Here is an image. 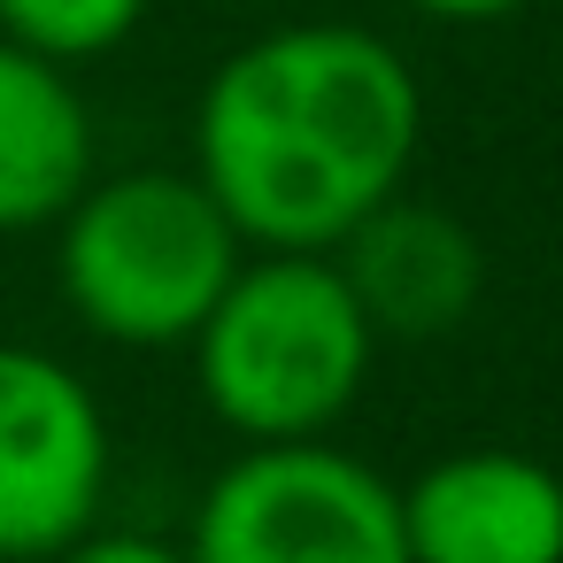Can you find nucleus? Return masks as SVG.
Masks as SVG:
<instances>
[{
  "label": "nucleus",
  "mask_w": 563,
  "mask_h": 563,
  "mask_svg": "<svg viewBox=\"0 0 563 563\" xmlns=\"http://www.w3.org/2000/svg\"><path fill=\"white\" fill-rule=\"evenodd\" d=\"M240 263L247 240L194 170L93 178L55 224V286L109 347H186Z\"/></svg>",
  "instance_id": "obj_3"
},
{
  "label": "nucleus",
  "mask_w": 563,
  "mask_h": 563,
  "mask_svg": "<svg viewBox=\"0 0 563 563\" xmlns=\"http://www.w3.org/2000/svg\"><path fill=\"white\" fill-rule=\"evenodd\" d=\"M186 563H409L401 486L332 440L247 448L209 478Z\"/></svg>",
  "instance_id": "obj_4"
},
{
  "label": "nucleus",
  "mask_w": 563,
  "mask_h": 563,
  "mask_svg": "<svg viewBox=\"0 0 563 563\" xmlns=\"http://www.w3.org/2000/svg\"><path fill=\"white\" fill-rule=\"evenodd\" d=\"M409 9L432 16V24H501V16L532 9V0H409Z\"/></svg>",
  "instance_id": "obj_11"
},
{
  "label": "nucleus",
  "mask_w": 563,
  "mask_h": 563,
  "mask_svg": "<svg viewBox=\"0 0 563 563\" xmlns=\"http://www.w3.org/2000/svg\"><path fill=\"white\" fill-rule=\"evenodd\" d=\"M109 417L47 347L0 340V563H55L101 525Z\"/></svg>",
  "instance_id": "obj_5"
},
{
  "label": "nucleus",
  "mask_w": 563,
  "mask_h": 563,
  "mask_svg": "<svg viewBox=\"0 0 563 563\" xmlns=\"http://www.w3.org/2000/svg\"><path fill=\"white\" fill-rule=\"evenodd\" d=\"M347 294L363 301L378 340H440L478 309L486 286V255L471 240V224H455L432 201H378L340 247H332Z\"/></svg>",
  "instance_id": "obj_7"
},
{
  "label": "nucleus",
  "mask_w": 563,
  "mask_h": 563,
  "mask_svg": "<svg viewBox=\"0 0 563 563\" xmlns=\"http://www.w3.org/2000/svg\"><path fill=\"white\" fill-rule=\"evenodd\" d=\"M409 563H563V478L517 448H455L401 486Z\"/></svg>",
  "instance_id": "obj_6"
},
{
  "label": "nucleus",
  "mask_w": 563,
  "mask_h": 563,
  "mask_svg": "<svg viewBox=\"0 0 563 563\" xmlns=\"http://www.w3.org/2000/svg\"><path fill=\"white\" fill-rule=\"evenodd\" d=\"M93 186V109L78 78L0 40V232H47Z\"/></svg>",
  "instance_id": "obj_8"
},
{
  "label": "nucleus",
  "mask_w": 563,
  "mask_h": 563,
  "mask_svg": "<svg viewBox=\"0 0 563 563\" xmlns=\"http://www.w3.org/2000/svg\"><path fill=\"white\" fill-rule=\"evenodd\" d=\"M186 347L217 424L278 448L324 440L355 409L378 332L332 255H247Z\"/></svg>",
  "instance_id": "obj_2"
},
{
  "label": "nucleus",
  "mask_w": 563,
  "mask_h": 563,
  "mask_svg": "<svg viewBox=\"0 0 563 563\" xmlns=\"http://www.w3.org/2000/svg\"><path fill=\"white\" fill-rule=\"evenodd\" d=\"M424 140L417 70L363 24H278L217 63L194 178L263 255H332L401 194Z\"/></svg>",
  "instance_id": "obj_1"
},
{
  "label": "nucleus",
  "mask_w": 563,
  "mask_h": 563,
  "mask_svg": "<svg viewBox=\"0 0 563 563\" xmlns=\"http://www.w3.org/2000/svg\"><path fill=\"white\" fill-rule=\"evenodd\" d=\"M55 563H186V540H155V532H86L78 548H63Z\"/></svg>",
  "instance_id": "obj_10"
},
{
  "label": "nucleus",
  "mask_w": 563,
  "mask_h": 563,
  "mask_svg": "<svg viewBox=\"0 0 563 563\" xmlns=\"http://www.w3.org/2000/svg\"><path fill=\"white\" fill-rule=\"evenodd\" d=\"M147 16V0H0V40H16L63 70L117 55Z\"/></svg>",
  "instance_id": "obj_9"
}]
</instances>
